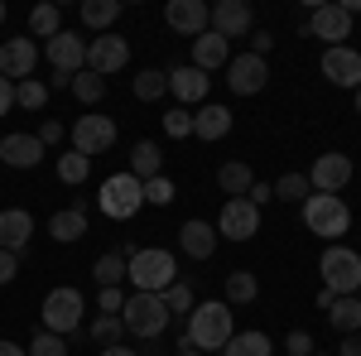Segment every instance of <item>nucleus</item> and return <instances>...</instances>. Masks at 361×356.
I'll list each match as a JSON object with an SVG mask.
<instances>
[{"mask_svg": "<svg viewBox=\"0 0 361 356\" xmlns=\"http://www.w3.org/2000/svg\"><path fill=\"white\" fill-rule=\"evenodd\" d=\"M226 63H231V44H226L222 34L207 29V34L193 39V68L197 73H212V68H226Z\"/></svg>", "mask_w": 361, "mask_h": 356, "instance_id": "23", "label": "nucleus"}, {"mask_svg": "<svg viewBox=\"0 0 361 356\" xmlns=\"http://www.w3.org/2000/svg\"><path fill=\"white\" fill-rule=\"evenodd\" d=\"M260 231V212L250 207L246 197H226L222 217H217V236H226V241H250Z\"/></svg>", "mask_w": 361, "mask_h": 356, "instance_id": "13", "label": "nucleus"}, {"mask_svg": "<svg viewBox=\"0 0 361 356\" xmlns=\"http://www.w3.org/2000/svg\"><path fill=\"white\" fill-rule=\"evenodd\" d=\"M164 130H169V135H173V140L193 135V116H188V111H183V106H178V111H169V116H164Z\"/></svg>", "mask_w": 361, "mask_h": 356, "instance_id": "43", "label": "nucleus"}, {"mask_svg": "<svg viewBox=\"0 0 361 356\" xmlns=\"http://www.w3.org/2000/svg\"><path fill=\"white\" fill-rule=\"evenodd\" d=\"M159 164H164V154L154 149V140H140L135 149H130V173H135L140 183H149V178H159Z\"/></svg>", "mask_w": 361, "mask_h": 356, "instance_id": "27", "label": "nucleus"}, {"mask_svg": "<svg viewBox=\"0 0 361 356\" xmlns=\"http://www.w3.org/2000/svg\"><path fill=\"white\" fill-rule=\"evenodd\" d=\"M44 159V145H39V135H5L0 140V164L10 168H34Z\"/></svg>", "mask_w": 361, "mask_h": 356, "instance_id": "22", "label": "nucleus"}, {"mask_svg": "<svg viewBox=\"0 0 361 356\" xmlns=\"http://www.w3.org/2000/svg\"><path fill=\"white\" fill-rule=\"evenodd\" d=\"M121 332H126V323H121V318H111V313H102V318L92 323V337H97L102 347H116V342H121Z\"/></svg>", "mask_w": 361, "mask_h": 356, "instance_id": "42", "label": "nucleus"}, {"mask_svg": "<svg viewBox=\"0 0 361 356\" xmlns=\"http://www.w3.org/2000/svg\"><path fill=\"white\" fill-rule=\"evenodd\" d=\"M275 197L279 202H304L308 197V178L304 173H284V178L275 183Z\"/></svg>", "mask_w": 361, "mask_h": 356, "instance_id": "39", "label": "nucleus"}, {"mask_svg": "<svg viewBox=\"0 0 361 356\" xmlns=\"http://www.w3.org/2000/svg\"><path fill=\"white\" fill-rule=\"evenodd\" d=\"M149 356H159V352H149Z\"/></svg>", "mask_w": 361, "mask_h": 356, "instance_id": "59", "label": "nucleus"}, {"mask_svg": "<svg viewBox=\"0 0 361 356\" xmlns=\"http://www.w3.org/2000/svg\"><path fill=\"white\" fill-rule=\"evenodd\" d=\"M352 183V159L347 154H318L308 168V188L313 192H342Z\"/></svg>", "mask_w": 361, "mask_h": 356, "instance_id": "16", "label": "nucleus"}, {"mask_svg": "<svg viewBox=\"0 0 361 356\" xmlns=\"http://www.w3.org/2000/svg\"><path fill=\"white\" fill-rule=\"evenodd\" d=\"M29 236H34V217H29L25 207H5L0 212V250L20 255L29 246Z\"/></svg>", "mask_w": 361, "mask_h": 356, "instance_id": "19", "label": "nucleus"}, {"mask_svg": "<svg viewBox=\"0 0 361 356\" xmlns=\"http://www.w3.org/2000/svg\"><path fill=\"white\" fill-rule=\"evenodd\" d=\"M0 25H5V5H0Z\"/></svg>", "mask_w": 361, "mask_h": 356, "instance_id": "58", "label": "nucleus"}, {"mask_svg": "<svg viewBox=\"0 0 361 356\" xmlns=\"http://www.w3.org/2000/svg\"><path fill=\"white\" fill-rule=\"evenodd\" d=\"M44 54H49V63H54V73H73V78H78V73L87 68V39L58 29L54 39L44 44Z\"/></svg>", "mask_w": 361, "mask_h": 356, "instance_id": "15", "label": "nucleus"}, {"mask_svg": "<svg viewBox=\"0 0 361 356\" xmlns=\"http://www.w3.org/2000/svg\"><path fill=\"white\" fill-rule=\"evenodd\" d=\"M284 352L289 356H313V337H308V332H289V337H284Z\"/></svg>", "mask_w": 361, "mask_h": 356, "instance_id": "44", "label": "nucleus"}, {"mask_svg": "<svg viewBox=\"0 0 361 356\" xmlns=\"http://www.w3.org/2000/svg\"><path fill=\"white\" fill-rule=\"evenodd\" d=\"M73 97H78V102H82V106H97V102H102V97H106V78H97V73H78V78H73Z\"/></svg>", "mask_w": 361, "mask_h": 356, "instance_id": "35", "label": "nucleus"}, {"mask_svg": "<svg viewBox=\"0 0 361 356\" xmlns=\"http://www.w3.org/2000/svg\"><path fill=\"white\" fill-rule=\"evenodd\" d=\"M63 135H68V130H63L58 121H44V125H39V145H44V149H49V145H58Z\"/></svg>", "mask_w": 361, "mask_h": 356, "instance_id": "47", "label": "nucleus"}, {"mask_svg": "<svg viewBox=\"0 0 361 356\" xmlns=\"http://www.w3.org/2000/svg\"><path fill=\"white\" fill-rule=\"evenodd\" d=\"M328 323H333V332H342V337L361 332V299L357 294H352V299H337L333 308H328Z\"/></svg>", "mask_w": 361, "mask_h": 356, "instance_id": "28", "label": "nucleus"}, {"mask_svg": "<svg viewBox=\"0 0 361 356\" xmlns=\"http://www.w3.org/2000/svg\"><path fill=\"white\" fill-rule=\"evenodd\" d=\"M97 308H102V313H111V318H121V308H126V294H121V289H102Z\"/></svg>", "mask_w": 361, "mask_h": 356, "instance_id": "45", "label": "nucleus"}, {"mask_svg": "<svg viewBox=\"0 0 361 356\" xmlns=\"http://www.w3.org/2000/svg\"><path fill=\"white\" fill-rule=\"evenodd\" d=\"M250 183H255V178H250L246 164H222V168H217V188H222L226 197H246Z\"/></svg>", "mask_w": 361, "mask_h": 356, "instance_id": "31", "label": "nucleus"}, {"mask_svg": "<svg viewBox=\"0 0 361 356\" xmlns=\"http://www.w3.org/2000/svg\"><path fill=\"white\" fill-rule=\"evenodd\" d=\"M270 44H275V39H270V29L250 34V54H255V58H265V54H270Z\"/></svg>", "mask_w": 361, "mask_h": 356, "instance_id": "49", "label": "nucleus"}, {"mask_svg": "<svg viewBox=\"0 0 361 356\" xmlns=\"http://www.w3.org/2000/svg\"><path fill=\"white\" fill-rule=\"evenodd\" d=\"M0 356H29L25 347H15V342H5V337H0Z\"/></svg>", "mask_w": 361, "mask_h": 356, "instance_id": "55", "label": "nucleus"}, {"mask_svg": "<svg viewBox=\"0 0 361 356\" xmlns=\"http://www.w3.org/2000/svg\"><path fill=\"white\" fill-rule=\"evenodd\" d=\"M58 87H68V92H73V73H54V78H49V92H58Z\"/></svg>", "mask_w": 361, "mask_h": 356, "instance_id": "52", "label": "nucleus"}, {"mask_svg": "<svg viewBox=\"0 0 361 356\" xmlns=\"http://www.w3.org/2000/svg\"><path fill=\"white\" fill-rule=\"evenodd\" d=\"M173 197H178V188H173V178H164V173L145 183V202H154V207H169Z\"/></svg>", "mask_w": 361, "mask_h": 356, "instance_id": "41", "label": "nucleus"}, {"mask_svg": "<svg viewBox=\"0 0 361 356\" xmlns=\"http://www.w3.org/2000/svg\"><path fill=\"white\" fill-rule=\"evenodd\" d=\"M337 356H361V332H352V337H342V347H337Z\"/></svg>", "mask_w": 361, "mask_h": 356, "instance_id": "51", "label": "nucleus"}, {"mask_svg": "<svg viewBox=\"0 0 361 356\" xmlns=\"http://www.w3.org/2000/svg\"><path fill=\"white\" fill-rule=\"evenodd\" d=\"M58 25H63V10H58V5H34V10H29V34L54 39Z\"/></svg>", "mask_w": 361, "mask_h": 356, "instance_id": "34", "label": "nucleus"}, {"mask_svg": "<svg viewBox=\"0 0 361 356\" xmlns=\"http://www.w3.org/2000/svg\"><path fill=\"white\" fill-rule=\"evenodd\" d=\"M87 173H92V159H87V154H78V149L58 159V178H63V183H73V188H78V183H87Z\"/></svg>", "mask_w": 361, "mask_h": 356, "instance_id": "38", "label": "nucleus"}, {"mask_svg": "<svg viewBox=\"0 0 361 356\" xmlns=\"http://www.w3.org/2000/svg\"><path fill=\"white\" fill-rule=\"evenodd\" d=\"M5 111H15V82L0 78V116H5Z\"/></svg>", "mask_w": 361, "mask_h": 356, "instance_id": "50", "label": "nucleus"}, {"mask_svg": "<svg viewBox=\"0 0 361 356\" xmlns=\"http://www.w3.org/2000/svg\"><path fill=\"white\" fill-rule=\"evenodd\" d=\"M178 356H202V352H197L193 342H188V337H183V342H178Z\"/></svg>", "mask_w": 361, "mask_h": 356, "instance_id": "56", "label": "nucleus"}, {"mask_svg": "<svg viewBox=\"0 0 361 356\" xmlns=\"http://www.w3.org/2000/svg\"><path fill=\"white\" fill-rule=\"evenodd\" d=\"M222 356H270V337L265 332H231Z\"/></svg>", "mask_w": 361, "mask_h": 356, "instance_id": "30", "label": "nucleus"}, {"mask_svg": "<svg viewBox=\"0 0 361 356\" xmlns=\"http://www.w3.org/2000/svg\"><path fill=\"white\" fill-rule=\"evenodd\" d=\"M231 313H236V308H231V303H197L193 313H188V332H183V337H188V342H193L197 352H222L226 342H231Z\"/></svg>", "mask_w": 361, "mask_h": 356, "instance_id": "2", "label": "nucleus"}, {"mask_svg": "<svg viewBox=\"0 0 361 356\" xmlns=\"http://www.w3.org/2000/svg\"><path fill=\"white\" fill-rule=\"evenodd\" d=\"M164 20H169L173 34L197 39V34H207V29H212V5H202V0H169Z\"/></svg>", "mask_w": 361, "mask_h": 356, "instance_id": "12", "label": "nucleus"}, {"mask_svg": "<svg viewBox=\"0 0 361 356\" xmlns=\"http://www.w3.org/2000/svg\"><path fill=\"white\" fill-rule=\"evenodd\" d=\"M15 106L44 111V106H49V82H39V78H25V82H15Z\"/></svg>", "mask_w": 361, "mask_h": 356, "instance_id": "33", "label": "nucleus"}, {"mask_svg": "<svg viewBox=\"0 0 361 356\" xmlns=\"http://www.w3.org/2000/svg\"><path fill=\"white\" fill-rule=\"evenodd\" d=\"M270 197H275V188H270V183H250V192H246V202L255 207V212H260V207H265Z\"/></svg>", "mask_w": 361, "mask_h": 356, "instance_id": "46", "label": "nucleus"}, {"mask_svg": "<svg viewBox=\"0 0 361 356\" xmlns=\"http://www.w3.org/2000/svg\"><path fill=\"white\" fill-rule=\"evenodd\" d=\"M304 226L323 241H337L352 231V207L337 197V192H308L304 197Z\"/></svg>", "mask_w": 361, "mask_h": 356, "instance_id": "3", "label": "nucleus"}, {"mask_svg": "<svg viewBox=\"0 0 361 356\" xmlns=\"http://www.w3.org/2000/svg\"><path fill=\"white\" fill-rule=\"evenodd\" d=\"M318 270H323V289H333L337 299L361 294V255H357V250L328 246V250H323V260H318Z\"/></svg>", "mask_w": 361, "mask_h": 356, "instance_id": "6", "label": "nucleus"}, {"mask_svg": "<svg viewBox=\"0 0 361 356\" xmlns=\"http://www.w3.org/2000/svg\"><path fill=\"white\" fill-rule=\"evenodd\" d=\"M126 63H130V44L121 34H102V39L87 44V73H97V78H111Z\"/></svg>", "mask_w": 361, "mask_h": 356, "instance_id": "9", "label": "nucleus"}, {"mask_svg": "<svg viewBox=\"0 0 361 356\" xmlns=\"http://www.w3.org/2000/svg\"><path fill=\"white\" fill-rule=\"evenodd\" d=\"M102 356H140L135 347H121V342H116V347H102Z\"/></svg>", "mask_w": 361, "mask_h": 356, "instance_id": "53", "label": "nucleus"}, {"mask_svg": "<svg viewBox=\"0 0 361 356\" xmlns=\"http://www.w3.org/2000/svg\"><path fill=\"white\" fill-rule=\"evenodd\" d=\"M116 145V121L111 116H78V125H73V149L78 154H106Z\"/></svg>", "mask_w": 361, "mask_h": 356, "instance_id": "8", "label": "nucleus"}, {"mask_svg": "<svg viewBox=\"0 0 361 356\" xmlns=\"http://www.w3.org/2000/svg\"><path fill=\"white\" fill-rule=\"evenodd\" d=\"M255 294H260V279H255L250 270H231L226 274V303L241 308V303H255Z\"/></svg>", "mask_w": 361, "mask_h": 356, "instance_id": "29", "label": "nucleus"}, {"mask_svg": "<svg viewBox=\"0 0 361 356\" xmlns=\"http://www.w3.org/2000/svg\"><path fill=\"white\" fill-rule=\"evenodd\" d=\"M250 20H255V15H250L246 0H217V5H212V34H222L226 44L241 39V34H250Z\"/></svg>", "mask_w": 361, "mask_h": 356, "instance_id": "18", "label": "nucleus"}, {"mask_svg": "<svg viewBox=\"0 0 361 356\" xmlns=\"http://www.w3.org/2000/svg\"><path fill=\"white\" fill-rule=\"evenodd\" d=\"M126 279L135 284V294H164L169 284L178 279V260L159 246H140L126 260Z\"/></svg>", "mask_w": 361, "mask_h": 356, "instance_id": "1", "label": "nucleus"}, {"mask_svg": "<svg viewBox=\"0 0 361 356\" xmlns=\"http://www.w3.org/2000/svg\"><path fill=\"white\" fill-rule=\"evenodd\" d=\"M178 246H183V255H193V260H207V255L217 250V226L188 217L183 226H178Z\"/></svg>", "mask_w": 361, "mask_h": 356, "instance_id": "20", "label": "nucleus"}, {"mask_svg": "<svg viewBox=\"0 0 361 356\" xmlns=\"http://www.w3.org/2000/svg\"><path fill=\"white\" fill-rule=\"evenodd\" d=\"M82 313H87V303L78 289H54L49 299H44V308H39V318H44V332H78V323H82Z\"/></svg>", "mask_w": 361, "mask_h": 356, "instance_id": "7", "label": "nucleus"}, {"mask_svg": "<svg viewBox=\"0 0 361 356\" xmlns=\"http://www.w3.org/2000/svg\"><path fill=\"white\" fill-rule=\"evenodd\" d=\"M159 299H164L169 318H188V313H193V289H188L183 279H173V284H169V289L159 294Z\"/></svg>", "mask_w": 361, "mask_h": 356, "instance_id": "36", "label": "nucleus"}, {"mask_svg": "<svg viewBox=\"0 0 361 356\" xmlns=\"http://www.w3.org/2000/svg\"><path fill=\"white\" fill-rule=\"evenodd\" d=\"M231 130V111L226 106H197L193 111V135L197 140H222Z\"/></svg>", "mask_w": 361, "mask_h": 356, "instance_id": "24", "label": "nucleus"}, {"mask_svg": "<svg viewBox=\"0 0 361 356\" xmlns=\"http://www.w3.org/2000/svg\"><path fill=\"white\" fill-rule=\"evenodd\" d=\"M357 116H361V87H357Z\"/></svg>", "mask_w": 361, "mask_h": 356, "instance_id": "57", "label": "nucleus"}, {"mask_svg": "<svg viewBox=\"0 0 361 356\" xmlns=\"http://www.w3.org/2000/svg\"><path fill=\"white\" fill-rule=\"evenodd\" d=\"M92 279H97L102 289H116V284L126 279V255H121V250H111V255H102V260L92 265Z\"/></svg>", "mask_w": 361, "mask_h": 356, "instance_id": "32", "label": "nucleus"}, {"mask_svg": "<svg viewBox=\"0 0 361 356\" xmlns=\"http://www.w3.org/2000/svg\"><path fill=\"white\" fill-rule=\"evenodd\" d=\"M308 34L323 39L328 49H342V39H352V15L342 5H313L308 15Z\"/></svg>", "mask_w": 361, "mask_h": 356, "instance_id": "11", "label": "nucleus"}, {"mask_svg": "<svg viewBox=\"0 0 361 356\" xmlns=\"http://www.w3.org/2000/svg\"><path fill=\"white\" fill-rule=\"evenodd\" d=\"M121 323H126V332H135V337H145V342H154V337H164L169 332V308L159 294H130L126 299V308H121Z\"/></svg>", "mask_w": 361, "mask_h": 356, "instance_id": "4", "label": "nucleus"}, {"mask_svg": "<svg viewBox=\"0 0 361 356\" xmlns=\"http://www.w3.org/2000/svg\"><path fill=\"white\" fill-rule=\"evenodd\" d=\"M82 25L87 29H102V34H111V25L121 20V0H82Z\"/></svg>", "mask_w": 361, "mask_h": 356, "instance_id": "26", "label": "nucleus"}, {"mask_svg": "<svg viewBox=\"0 0 361 356\" xmlns=\"http://www.w3.org/2000/svg\"><path fill=\"white\" fill-rule=\"evenodd\" d=\"M313 356H318V352H313Z\"/></svg>", "mask_w": 361, "mask_h": 356, "instance_id": "60", "label": "nucleus"}, {"mask_svg": "<svg viewBox=\"0 0 361 356\" xmlns=\"http://www.w3.org/2000/svg\"><path fill=\"white\" fill-rule=\"evenodd\" d=\"M29 356H68V342L58 332H34V342L25 347Z\"/></svg>", "mask_w": 361, "mask_h": 356, "instance_id": "40", "label": "nucleus"}, {"mask_svg": "<svg viewBox=\"0 0 361 356\" xmlns=\"http://www.w3.org/2000/svg\"><path fill=\"white\" fill-rule=\"evenodd\" d=\"M97 207H102L111 221L135 217L140 207H145V183H140L130 168H126V173H111V178L102 183V192H97Z\"/></svg>", "mask_w": 361, "mask_h": 356, "instance_id": "5", "label": "nucleus"}, {"mask_svg": "<svg viewBox=\"0 0 361 356\" xmlns=\"http://www.w3.org/2000/svg\"><path fill=\"white\" fill-rule=\"evenodd\" d=\"M265 82H270V68H265V58L241 54V58H231V63H226V87H231L236 97H255V92H260Z\"/></svg>", "mask_w": 361, "mask_h": 356, "instance_id": "14", "label": "nucleus"}, {"mask_svg": "<svg viewBox=\"0 0 361 356\" xmlns=\"http://www.w3.org/2000/svg\"><path fill=\"white\" fill-rule=\"evenodd\" d=\"M39 68V44L34 39H5L0 44V78L5 82H25Z\"/></svg>", "mask_w": 361, "mask_h": 356, "instance_id": "10", "label": "nucleus"}, {"mask_svg": "<svg viewBox=\"0 0 361 356\" xmlns=\"http://www.w3.org/2000/svg\"><path fill=\"white\" fill-rule=\"evenodd\" d=\"M323 78L333 87H352V92H357L361 87V54L347 49V44H342V49H323Z\"/></svg>", "mask_w": 361, "mask_h": 356, "instance_id": "17", "label": "nucleus"}, {"mask_svg": "<svg viewBox=\"0 0 361 356\" xmlns=\"http://www.w3.org/2000/svg\"><path fill=\"white\" fill-rule=\"evenodd\" d=\"M49 236L63 241V246H68V241H82V236H87L82 207H63V212H54V217H49Z\"/></svg>", "mask_w": 361, "mask_h": 356, "instance_id": "25", "label": "nucleus"}, {"mask_svg": "<svg viewBox=\"0 0 361 356\" xmlns=\"http://www.w3.org/2000/svg\"><path fill=\"white\" fill-rule=\"evenodd\" d=\"M169 92L183 102V111L197 106V102L207 97V73H197L193 63H183V68H173V73H169Z\"/></svg>", "mask_w": 361, "mask_h": 356, "instance_id": "21", "label": "nucleus"}, {"mask_svg": "<svg viewBox=\"0 0 361 356\" xmlns=\"http://www.w3.org/2000/svg\"><path fill=\"white\" fill-rule=\"evenodd\" d=\"M333 303H337V294H333V289H318V308H323V313H328Z\"/></svg>", "mask_w": 361, "mask_h": 356, "instance_id": "54", "label": "nucleus"}, {"mask_svg": "<svg viewBox=\"0 0 361 356\" xmlns=\"http://www.w3.org/2000/svg\"><path fill=\"white\" fill-rule=\"evenodd\" d=\"M164 92H169V73H159V68H145V73L135 78V97L140 102H159Z\"/></svg>", "mask_w": 361, "mask_h": 356, "instance_id": "37", "label": "nucleus"}, {"mask_svg": "<svg viewBox=\"0 0 361 356\" xmlns=\"http://www.w3.org/2000/svg\"><path fill=\"white\" fill-rule=\"evenodd\" d=\"M20 274V255H10V250H0V284H10Z\"/></svg>", "mask_w": 361, "mask_h": 356, "instance_id": "48", "label": "nucleus"}]
</instances>
